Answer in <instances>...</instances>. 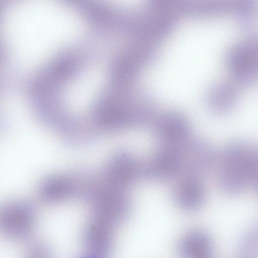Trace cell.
Returning <instances> with one entry per match:
<instances>
[{
  "label": "cell",
  "mask_w": 258,
  "mask_h": 258,
  "mask_svg": "<svg viewBox=\"0 0 258 258\" xmlns=\"http://www.w3.org/2000/svg\"><path fill=\"white\" fill-rule=\"evenodd\" d=\"M219 163V183L227 194H239L248 183L258 180V150L248 143H230Z\"/></svg>",
  "instance_id": "1"
},
{
  "label": "cell",
  "mask_w": 258,
  "mask_h": 258,
  "mask_svg": "<svg viewBox=\"0 0 258 258\" xmlns=\"http://www.w3.org/2000/svg\"><path fill=\"white\" fill-rule=\"evenodd\" d=\"M36 223V209L29 202H10L1 210L0 232L10 240L21 241L29 239L35 230Z\"/></svg>",
  "instance_id": "2"
},
{
  "label": "cell",
  "mask_w": 258,
  "mask_h": 258,
  "mask_svg": "<svg viewBox=\"0 0 258 258\" xmlns=\"http://www.w3.org/2000/svg\"><path fill=\"white\" fill-rule=\"evenodd\" d=\"M184 176L198 178L209 171L215 160L212 147L202 139L189 138L180 145Z\"/></svg>",
  "instance_id": "3"
},
{
  "label": "cell",
  "mask_w": 258,
  "mask_h": 258,
  "mask_svg": "<svg viewBox=\"0 0 258 258\" xmlns=\"http://www.w3.org/2000/svg\"><path fill=\"white\" fill-rule=\"evenodd\" d=\"M180 145H165L156 151L148 162L144 172L150 179L163 180L182 172Z\"/></svg>",
  "instance_id": "4"
},
{
  "label": "cell",
  "mask_w": 258,
  "mask_h": 258,
  "mask_svg": "<svg viewBox=\"0 0 258 258\" xmlns=\"http://www.w3.org/2000/svg\"><path fill=\"white\" fill-rule=\"evenodd\" d=\"M142 171L134 156L126 151H120L110 160L103 176L112 183L126 189L138 179Z\"/></svg>",
  "instance_id": "5"
},
{
  "label": "cell",
  "mask_w": 258,
  "mask_h": 258,
  "mask_svg": "<svg viewBox=\"0 0 258 258\" xmlns=\"http://www.w3.org/2000/svg\"><path fill=\"white\" fill-rule=\"evenodd\" d=\"M190 125L182 116L171 113L159 119L155 125V132L165 145H178L189 138Z\"/></svg>",
  "instance_id": "6"
},
{
  "label": "cell",
  "mask_w": 258,
  "mask_h": 258,
  "mask_svg": "<svg viewBox=\"0 0 258 258\" xmlns=\"http://www.w3.org/2000/svg\"><path fill=\"white\" fill-rule=\"evenodd\" d=\"M176 246L179 258H212L210 238L202 230H187L180 236Z\"/></svg>",
  "instance_id": "7"
},
{
  "label": "cell",
  "mask_w": 258,
  "mask_h": 258,
  "mask_svg": "<svg viewBox=\"0 0 258 258\" xmlns=\"http://www.w3.org/2000/svg\"><path fill=\"white\" fill-rule=\"evenodd\" d=\"M173 197L176 204L183 210L192 211L199 208L205 197L200 178L184 176L176 184Z\"/></svg>",
  "instance_id": "8"
},
{
  "label": "cell",
  "mask_w": 258,
  "mask_h": 258,
  "mask_svg": "<svg viewBox=\"0 0 258 258\" xmlns=\"http://www.w3.org/2000/svg\"><path fill=\"white\" fill-rule=\"evenodd\" d=\"M76 182L64 175H55L45 180L40 187V195L46 202L57 203L73 196L77 188Z\"/></svg>",
  "instance_id": "9"
},
{
  "label": "cell",
  "mask_w": 258,
  "mask_h": 258,
  "mask_svg": "<svg viewBox=\"0 0 258 258\" xmlns=\"http://www.w3.org/2000/svg\"><path fill=\"white\" fill-rule=\"evenodd\" d=\"M23 258H53L50 249L42 243L31 245L26 251Z\"/></svg>",
  "instance_id": "10"
},
{
  "label": "cell",
  "mask_w": 258,
  "mask_h": 258,
  "mask_svg": "<svg viewBox=\"0 0 258 258\" xmlns=\"http://www.w3.org/2000/svg\"><path fill=\"white\" fill-rule=\"evenodd\" d=\"M80 258H105V257L87 252L85 255L80 257Z\"/></svg>",
  "instance_id": "11"
}]
</instances>
